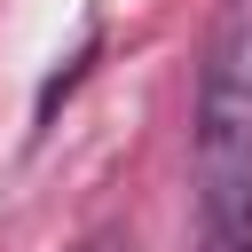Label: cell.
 Here are the masks:
<instances>
[{
    "mask_svg": "<svg viewBox=\"0 0 252 252\" xmlns=\"http://www.w3.org/2000/svg\"><path fill=\"white\" fill-rule=\"evenodd\" d=\"M197 252H252V16H228L197 71Z\"/></svg>",
    "mask_w": 252,
    "mask_h": 252,
    "instance_id": "obj_1",
    "label": "cell"
}]
</instances>
